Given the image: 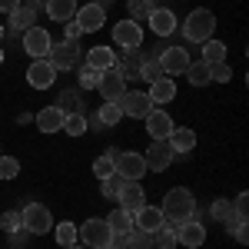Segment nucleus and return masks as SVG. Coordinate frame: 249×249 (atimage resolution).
I'll return each instance as SVG.
<instances>
[{"instance_id": "obj_13", "label": "nucleus", "mask_w": 249, "mask_h": 249, "mask_svg": "<svg viewBox=\"0 0 249 249\" xmlns=\"http://www.w3.org/2000/svg\"><path fill=\"white\" fill-rule=\"evenodd\" d=\"M77 27L83 34H96L100 27H103V20H107V10L100 7V3H87V7H77Z\"/></svg>"}, {"instance_id": "obj_29", "label": "nucleus", "mask_w": 249, "mask_h": 249, "mask_svg": "<svg viewBox=\"0 0 249 249\" xmlns=\"http://www.w3.org/2000/svg\"><path fill=\"white\" fill-rule=\"evenodd\" d=\"M150 239H153V246H156V249H176V243H179L173 226H160L156 232H150Z\"/></svg>"}, {"instance_id": "obj_26", "label": "nucleus", "mask_w": 249, "mask_h": 249, "mask_svg": "<svg viewBox=\"0 0 249 249\" xmlns=\"http://www.w3.org/2000/svg\"><path fill=\"white\" fill-rule=\"evenodd\" d=\"M107 226H110L113 232H123V236H126V232L133 230V213L123 210V206H116V210L107 216Z\"/></svg>"}, {"instance_id": "obj_35", "label": "nucleus", "mask_w": 249, "mask_h": 249, "mask_svg": "<svg viewBox=\"0 0 249 249\" xmlns=\"http://www.w3.org/2000/svg\"><path fill=\"white\" fill-rule=\"evenodd\" d=\"M126 246H130V249H156L153 239H150V232H140V230L126 232Z\"/></svg>"}, {"instance_id": "obj_46", "label": "nucleus", "mask_w": 249, "mask_h": 249, "mask_svg": "<svg viewBox=\"0 0 249 249\" xmlns=\"http://www.w3.org/2000/svg\"><path fill=\"white\" fill-rule=\"evenodd\" d=\"M20 3H23V0H0V10H3V14H14Z\"/></svg>"}, {"instance_id": "obj_39", "label": "nucleus", "mask_w": 249, "mask_h": 249, "mask_svg": "<svg viewBox=\"0 0 249 249\" xmlns=\"http://www.w3.org/2000/svg\"><path fill=\"white\" fill-rule=\"evenodd\" d=\"M123 183H126V179H123V176H107V179H103V186H100V190H103V196H107V199H116V193H120V186H123Z\"/></svg>"}, {"instance_id": "obj_8", "label": "nucleus", "mask_w": 249, "mask_h": 249, "mask_svg": "<svg viewBox=\"0 0 249 249\" xmlns=\"http://www.w3.org/2000/svg\"><path fill=\"white\" fill-rule=\"evenodd\" d=\"M116 107H120V113H123V116L143 120V116L153 110V100H150L146 93H140V90H126V93L116 100Z\"/></svg>"}, {"instance_id": "obj_30", "label": "nucleus", "mask_w": 249, "mask_h": 249, "mask_svg": "<svg viewBox=\"0 0 249 249\" xmlns=\"http://www.w3.org/2000/svg\"><path fill=\"white\" fill-rule=\"evenodd\" d=\"M186 80H190L193 87H206V83H210V67H206L203 60H199V63H190V67H186Z\"/></svg>"}, {"instance_id": "obj_38", "label": "nucleus", "mask_w": 249, "mask_h": 249, "mask_svg": "<svg viewBox=\"0 0 249 249\" xmlns=\"http://www.w3.org/2000/svg\"><path fill=\"white\" fill-rule=\"evenodd\" d=\"M140 77L146 80V83H153V80H160L163 77V67H160V60H143V67H140Z\"/></svg>"}, {"instance_id": "obj_14", "label": "nucleus", "mask_w": 249, "mask_h": 249, "mask_svg": "<svg viewBox=\"0 0 249 249\" xmlns=\"http://www.w3.org/2000/svg\"><path fill=\"white\" fill-rule=\"evenodd\" d=\"M53 80H57V70L50 67V60H34L30 63V70H27V83L34 87V90H47V87H53Z\"/></svg>"}, {"instance_id": "obj_37", "label": "nucleus", "mask_w": 249, "mask_h": 249, "mask_svg": "<svg viewBox=\"0 0 249 249\" xmlns=\"http://www.w3.org/2000/svg\"><path fill=\"white\" fill-rule=\"evenodd\" d=\"M20 173V160L17 156H3L0 153V179H17Z\"/></svg>"}, {"instance_id": "obj_31", "label": "nucleus", "mask_w": 249, "mask_h": 249, "mask_svg": "<svg viewBox=\"0 0 249 249\" xmlns=\"http://www.w3.org/2000/svg\"><path fill=\"white\" fill-rule=\"evenodd\" d=\"M96 120H100V126H116V123L123 120V113H120V107H116V103H103V107H100V113H96Z\"/></svg>"}, {"instance_id": "obj_9", "label": "nucleus", "mask_w": 249, "mask_h": 249, "mask_svg": "<svg viewBox=\"0 0 249 249\" xmlns=\"http://www.w3.org/2000/svg\"><path fill=\"white\" fill-rule=\"evenodd\" d=\"M113 43L123 47V50H140V43H143V27H140L136 20H120L113 27Z\"/></svg>"}, {"instance_id": "obj_28", "label": "nucleus", "mask_w": 249, "mask_h": 249, "mask_svg": "<svg viewBox=\"0 0 249 249\" xmlns=\"http://www.w3.org/2000/svg\"><path fill=\"white\" fill-rule=\"evenodd\" d=\"M63 130H67L70 136H83L87 130H90V120H87L83 113H67L63 116Z\"/></svg>"}, {"instance_id": "obj_5", "label": "nucleus", "mask_w": 249, "mask_h": 249, "mask_svg": "<svg viewBox=\"0 0 249 249\" xmlns=\"http://www.w3.org/2000/svg\"><path fill=\"white\" fill-rule=\"evenodd\" d=\"M113 173L123 179H140L146 173V160L143 153H133V150H113Z\"/></svg>"}, {"instance_id": "obj_23", "label": "nucleus", "mask_w": 249, "mask_h": 249, "mask_svg": "<svg viewBox=\"0 0 249 249\" xmlns=\"http://www.w3.org/2000/svg\"><path fill=\"white\" fill-rule=\"evenodd\" d=\"M173 146V153H190L193 146H196V133L193 130H186V126H173V133L166 136Z\"/></svg>"}, {"instance_id": "obj_18", "label": "nucleus", "mask_w": 249, "mask_h": 249, "mask_svg": "<svg viewBox=\"0 0 249 249\" xmlns=\"http://www.w3.org/2000/svg\"><path fill=\"white\" fill-rule=\"evenodd\" d=\"M176 239H179L183 246H190V249L203 246V243H206V226L196 223V219H186L183 226H176Z\"/></svg>"}, {"instance_id": "obj_1", "label": "nucleus", "mask_w": 249, "mask_h": 249, "mask_svg": "<svg viewBox=\"0 0 249 249\" xmlns=\"http://www.w3.org/2000/svg\"><path fill=\"white\" fill-rule=\"evenodd\" d=\"M160 210H163V219H166V226H183L186 219L196 216V199H193V193L186 186H176L163 196V203H160Z\"/></svg>"}, {"instance_id": "obj_11", "label": "nucleus", "mask_w": 249, "mask_h": 249, "mask_svg": "<svg viewBox=\"0 0 249 249\" xmlns=\"http://www.w3.org/2000/svg\"><path fill=\"white\" fill-rule=\"evenodd\" d=\"M173 156H176V153H173L170 140H153V143H150V153L143 156V160H146V170L163 173V170H170Z\"/></svg>"}, {"instance_id": "obj_34", "label": "nucleus", "mask_w": 249, "mask_h": 249, "mask_svg": "<svg viewBox=\"0 0 249 249\" xmlns=\"http://www.w3.org/2000/svg\"><path fill=\"white\" fill-rule=\"evenodd\" d=\"M77 107H80V93H77V90H63V93H60L57 110L63 116H67V113H77Z\"/></svg>"}, {"instance_id": "obj_17", "label": "nucleus", "mask_w": 249, "mask_h": 249, "mask_svg": "<svg viewBox=\"0 0 249 249\" xmlns=\"http://www.w3.org/2000/svg\"><path fill=\"white\" fill-rule=\"evenodd\" d=\"M143 120H146V133L153 136V140H166L173 133V116L166 110H150Z\"/></svg>"}, {"instance_id": "obj_24", "label": "nucleus", "mask_w": 249, "mask_h": 249, "mask_svg": "<svg viewBox=\"0 0 249 249\" xmlns=\"http://www.w3.org/2000/svg\"><path fill=\"white\" fill-rule=\"evenodd\" d=\"M37 130L40 133H57V130H63V113H60L57 107L40 110L37 113Z\"/></svg>"}, {"instance_id": "obj_47", "label": "nucleus", "mask_w": 249, "mask_h": 249, "mask_svg": "<svg viewBox=\"0 0 249 249\" xmlns=\"http://www.w3.org/2000/svg\"><path fill=\"white\" fill-rule=\"evenodd\" d=\"M40 3H43V7H47V0H23V7H30V10H37Z\"/></svg>"}, {"instance_id": "obj_32", "label": "nucleus", "mask_w": 249, "mask_h": 249, "mask_svg": "<svg viewBox=\"0 0 249 249\" xmlns=\"http://www.w3.org/2000/svg\"><path fill=\"white\" fill-rule=\"evenodd\" d=\"M126 7H130V20H146L153 14V0H126Z\"/></svg>"}, {"instance_id": "obj_50", "label": "nucleus", "mask_w": 249, "mask_h": 249, "mask_svg": "<svg viewBox=\"0 0 249 249\" xmlns=\"http://www.w3.org/2000/svg\"><path fill=\"white\" fill-rule=\"evenodd\" d=\"M0 63H3V50H0Z\"/></svg>"}, {"instance_id": "obj_10", "label": "nucleus", "mask_w": 249, "mask_h": 249, "mask_svg": "<svg viewBox=\"0 0 249 249\" xmlns=\"http://www.w3.org/2000/svg\"><path fill=\"white\" fill-rule=\"evenodd\" d=\"M50 47H53V37H50L43 27H30V30L23 34V50H27L34 60H43L47 53H50Z\"/></svg>"}, {"instance_id": "obj_27", "label": "nucleus", "mask_w": 249, "mask_h": 249, "mask_svg": "<svg viewBox=\"0 0 249 249\" xmlns=\"http://www.w3.org/2000/svg\"><path fill=\"white\" fill-rule=\"evenodd\" d=\"M226 60V43L223 40H206L203 43V63L213 67V63H223Z\"/></svg>"}, {"instance_id": "obj_4", "label": "nucleus", "mask_w": 249, "mask_h": 249, "mask_svg": "<svg viewBox=\"0 0 249 249\" xmlns=\"http://www.w3.org/2000/svg\"><path fill=\"white\" fill-rule=\"evenodd\" d=\"M20 226L30 232V236H43V232L53 230V216H50V210L43 203H30V206H23V213H20Z\"/></svg>"}, {"instance_id": "obj_41", "label": "nucleus", "mask_w": 249, "mask_h": 249, "mask_svg": "<svg viewBox=\"0 0 249 249\" xmlns=\"http://www.w3.org/2000/svg\"><path fill=\"white\" fill-rule=\"evenodd\" d=\"M232 77V70H230V63L223 60V63H213L210 67V80H219V83H230Z\"/></svg>"}, {"instance_id": "obj_2", "label": "nucleus", "mask_w": 249, "mask_h": 249, "mask_svg": "<svg viewBox=\"0 0 249 249\" xmlns=\"http://www.w3.org/2000/svg\"><path fill=\"white\" fill-rule=\"evenodd\" d=\"M213 30H216V17H213V10H206V7H196L190 17L183 20V34H186V40H193V43L213 40Z\"/></svg>"}, {"instance_id": "obj_36", "label": "nucleus", "mask_w": 249, "mask_h": 249, "mask_svg": "<svg viewBox=\"0 0 249 249\" xmlns=\"http://www.w3.org/2000/svg\"><path fill=\"white\" fill-rule=\"evenodd\" d=\"M53 236H57L60 246H77V226H73V223H60Z\"/></svg>"}, {"instance_id": "obj_19", "label": "nucleus", "mask_w": 249, "mask_h": 249, "mask_svg": "<svg viewBox=\"0 0 249 249\" xmlns=\"http://www.w3.org/2000/svg\"><path fill=\"white\" fill-rule=\"evenodd\" d=\"M146 20H150V30H153L156 37H170L173 30H176V17H173V10H166V7H156Z\"/></svg>"}, {"instance_id": "obj_44", "label": "nucleus", "mask_w": 249, "mask_h": 249, "mask_svg": "<svg viewBox=\"0 0 249 249\" xmlns=\"http://www.w3.org/2000/svg\"><path fill=\"white\" fill-rule=\"evenodd\" d=\"M83 37V30L77 27V20H70V23H63V40H70V43H77Z\"/></svg>"}, {"instance_id": "obj_33", "label": "nucleus", "mask_w": 249, "mask_h": 249, "mask_svg": "<svg viewBox=\"0 0 249 249\" xmlns=\"http://www.w3.org/2000/svg\"><path fill=\"white\" fill-rule=\"evenodd\" d=\"M93 173H96V179L113 176V150H107L103 156H96V160H93Z\"/></svg>"}, {"instance_id": "obj_48", "label": "nucleus", "mask_w": 249, "mask_h": 249, "mask_svg": "<svg viewBox=\"0 0 249 249\" xmlns=\"http://www.w3.org/2000/svg\"><path fill=\"white\" fill-rule=\"evenodd\" d=\"M3 34H7V30H3V23H0V40H3Z\"/></svg>"}, {"instance_id": "obj_3", "label": "nucleus", "mask_w": 249, "mask_h": 249, "mask_svg": "<svg viewBox=\"0 0 249 249\" xmlns=\"http://www.w3.org/2000/svg\"><path fill=\"white\" fill-rule=\"evenodd\" d=\"M77 239L87 249H103L113 243V230L107 226V219H87L83 226H77Z\"/></svg>"}, {"instance_id": "obj_6", "label": "nucleus", "mask_w": 249, "mask_h": 249, "mask_svg": "<svg viewBox=\"0 0 249 249\" xmlns=\"http://www.w3.org/2000/svg\"><path fill=\"white\" fill-rule=\"evenodd\" d=\"M47 60H50V67L53 70H73L80 63V47L77 43H70V40H60V43H53L50 47V53H47Z\"/></svg>"}, {"instance_id": "obj_7", "label": "nucleus", "mask_w": 249, "mask_h": 249, "mask_svg": "<svg viewBox=\"0 0 249 249\" xmlns=\"http://www.w3.org/2000/svg\"><path fill=\"white\" fill-rule=\"evenodd\" d=\"M96 90H100V96H103L107 103H116L120 96L126 93V80H123V73H120V67L103 70V73H100V80H96Z\"/></svg>"}, {"instance_id": "obj_45", "label": "nucleus", "mask_w": 249, "mask_h": 249, "mask_svg": "<svg viewBox=\"0 0 249 249\" xmlns=\"http://www.w3.org/2000/svg\"><path fill=\"white\" fill-rule=\"evenodd\" d=\"M0 226H3V230H17L20 226V213H3V219H0Z\"/></svg>"}, {"instance_id": "obj_12", "label": "nucleus", "mask_w": 249, "mask_h": 249, "mask_svg": "<svg viewBox=\"0 0 249 249\" xmlns=\"http://www.w3.org/2000/svg\"><path fill=\"white\" fill-rule=\"evenodd\" d=\"M190 63H193V60H190V53H186V47H166V50L160 53L163 77H170V73H186Z\"/></svg>"}, {"instance_id": "obj_51", "label": "nucleus", "mask_w": 249, "mask_h": 249, "mask_svg": "<svg viewBox=\"0 0 249 249\" xmlns=\"http://www.w3.org/2000/svg\"><path fill=\"white\" fill-rule=\"evenodd\" d=\"M103 249H116V246H103Z\"/></svg>"}, {"instance_id": "obj_40", "label": "nucleus", "mask_w": 249, "mask_h": 249, "mask_svg": "<svg viewBox=\"0 0 249 249\" xmlns=\"http://www.w3.org/2000/svg\"><path fill=\"white\" fill-rule=\"evenodd\" d=\"M210 213H213V219H219V223H226V219L232 216V203H230V199H216Z\"/></svg>"}, {"instance_id": "obj_25", "label": "nucleus", "mask_w": 249, "mask_h": 249, "mask_svg": "<svg viewBox=\"0 0 249 249\" xmlns=\"http://www.w3.org/2000/svg\"><path fill=\"white\" fill-rule=\"evenodd\" d=\"M87 63L93 67V70H110V67H116V53L110 50V47H90V53H87Z\"/></svg>"}, {"instance_id": "obj_43", "label": "nucleus", "mask_w": 249, "mask_h": 249, "mask_svg": "<svg viewBox=\"0 0 249 249\" xmlns=\"http://www.w3.org/2000/svg\"><path fill=\"white\" fill-rule=\"evenodd\" d=\"M232 216H239V219H246V216H249V196H246V193H239V196L232 199Z\"/></svg>"}, {"instance_id": "obj_42", "label": "nucleus", "mask_w": 249, "mask_h": 249, "mask_svg": "<svg viewBox=\"0 0 249 249\" xmlns=\"http://www.w3.org/2000/svg\"><path fill=\"white\" fill-rule=\"evenodd\" d=\"M96 80H100V70H93L90 63H83L80 67V87H96Z\"/></svg>"}, {"instance_id": "obj_20", "label": "nucleus", "mask_w": 249, "mask_h": 249, "mask_svg": "<svg viewBox=\"0 0 249 249\" xmlns=\"http://www.w3.org/2000/svg\"><path fill=\"white\" fill-rule=\"evenodd\" d=\"M47 17L57 23H70L77 17V0H47Z\"/></svg>"}, {"instance_id": "obj_49", "label": "nucleus", "mask_w": 249, "mask_h": 249, "mask_svg": "<svg viewBox=\"0 0 249 249\" xmlns=\"http://www.w3.org/2000/svg\"><path fill=\"white\" fill-rule=\"evenodd\" d=\"M67 249H87V246H67Z\"/></svg>"}, {"instance_id": "obj_15", "label": "nucleus", "mask_w": 249, "mask_h": 249, "mask_svg": "<svg viewBox=\"0 0 249 249\" xmlns=\"http://www.w3.org/2000/svg\"><path fill=\"white\" fill-rule=\"evenodd\" d=\"M133 226L140 232H156L160 226H166V219H163V210L160 206H140V210H133Z\"/></svg>"}, {"instance_id": "obj_21", "label": "nucleus", "mask_w": 249, "mask_h": 249, "mask_svg": "<svg viewBox=\"0 0 249 249\" xmlns=\"http://www.w3.org/2000/svg\"><path fill=\"white\" fill-rule=\"evenodd\" d=\"M150 100L153 103H170V100H176V83H173V77H160L150 83Z\"/></svg>"}, {"instance_id": "obj_22", "label": "nucleus", "mask_w": 249, "mask_h": 249, "mask_svg": "<svg viewBox=\"0 0 249 249\" xmlns=\"http://www.w3.org/2000/svg\"><path fill=\"white\" fill-rule=\"evenodd\" d=\"M34 20H37V10H30V7H23V3H20L17 10L10 14V34H27L30 27H37Z\"/></svg>"}, {"instance_id": "obj_16", "label": "nucleus", "mask_w": 249, "mask_h": 249, "mask_svg": "<svg viewBox=\"0 0 249 249\" xmlns=\"http://www.w3.org/2000/svg\"><path fill=\"white\" fill-rule=\"evenodd\" d=\"M116 203L123 206V210H140L143 203H146V193H143V186H140V179H126L123 186H120V193H116Z\"/></svg>"}]
</instances>
